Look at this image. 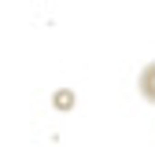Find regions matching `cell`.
<instances>
[{
  "label": "cell",
  "instance_id": "cell-2",
  "mask_svg": "<svg viewBox=\"0 0 155 147\" xmlns=\"http://www.w3.org/2000/svg\"><path fill=\"white\" fill-rule=\"evenodd\" d=\"M70 103H74L70 92H59V96H55V107H70Z\"/></svg>",
  "mask_w": 155,
  "mask_h": 147
},
{
  "label": "cell",
  "instance_id": "cell-1",
  "mask_svg": "<svg viewBox=\"0 0 155 147\" xmlns=\"http://www.w3.org/2000/svg\"><path fill=\"white\" fill-rule=\"evenodd\" d=\"M137 88H140L144 103H151V107H155V59L140 66V74H137Z\"/></svg>",
  "mask_w": 155,
  "mask_h": 147
}]
</instances>
